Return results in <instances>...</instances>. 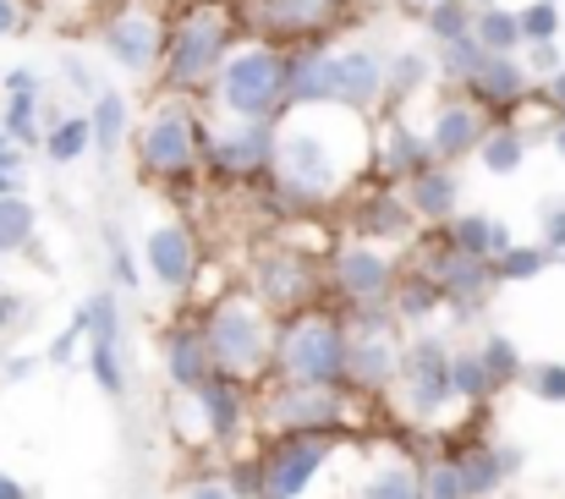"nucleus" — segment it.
I'll use <instances>...</instances> for the list:
<instances>
[{
    "instance_id": "f257e3e1",
    "label": "nucleus",
    "mask_w": 565,
    "mask_h": 499,
    "mask_svg": "<svg viewBox=\"0 0 565 499\" xmlns=\"http://www.w3.org/2000/svg\"><path fill=\"white\" fill-rule=\"evenodd\" d=\"M203 340H209L220 373H231V379H258V373L275 362L280 330L269 325V308H264L258 297H225V302L209 314Z\"/></svg>"
},
{
    "instance_id": "f03ea898",
    "label": "nucleus",
    "mask_w": 565,
    "mask_h": 499,
    "mask_svg": "<svg viewBox=\"0 0 565 499\" xmlns=\"http://www.w3.org/2000/svg\"><path fill=\"white\" fill-rule=\"evenodd\" d=\"M275 368L291 384H335L341 390V379L352 368V335L324 314L286 319L280 340H275Z\"/></svg>"
},
{
    "instance_id": "7ed1b4c3",
    "label": "nucleus",
    "mask_w": 565,
    "mask_h": 499,
    "mask_svg": "<svg viewBox=\"0 0 565 499\" xmlns=\"http://www.w3.org/2000/svg\"><path fill=\"white\" fill-rule=\"evenodd\" d=\"M214 94L236 121H269L286 105V55L269 44L236 50L225 61V72L214 77Z\"/></svg>"
},
{
    "instance_id": "20e7f679",
    "label": "nucleus",
    "mask_w": 565,
    "mask_h": 499,
    "mask_svg": "<svg viewBox=\"0 0 565 499\" xmlns=\"http://www.w3.org/2000/svg\"><path fill=\"white\" fill-rule=\"evenodd\" d=\"M275 166H280V187L297 192V198H330L347 181V160L335 155V138L319 121L313 127L308 121L302 127H286Z\"/></svg>"
},
{
    "instance_id": "39448f33",
    "label": "nucleus",
    "mask_w": 565,
    "mask_h": 499,
    "mask_svg": "<svg viewBox=\"0 0 565 499\" xmlns=\"http://www.w3.org/2000/svg\"><path fill=\"white\" fill-rule=\"evenodd\" d=\"M231 61V22L220 11H192L188 22L177 28L171 50H166V72L177 88H203L225 72Z\"/></svg>"
},
{
    "instance_id": "423d86ee",
    "label": "nucleus",
    "mask_w": 565,
    "mask_h": 499,
    "mask_svg": "<svg viewBox=\"0 0 565 499\" xmlns=\"http://www.w3.org/2000/svg\"><path fill=\"white\" fill-rule=\"evenodd\" d=\"M198 144H203V132H198V116L188 105H160L138 132V166L160 181H182V176H192Z\"/></svg>"
},
{
    "instance_id": "0eeeda50",
    "label": "nucleus",
    "mask_w": 565,
    "mask_h": 499,
    "mask_svg": "<svg viewBox=\"0 0 565 499\" xmlns=\"http://www.w3.org/2000/svg\"><path fill=\"white\" fill-rule=\"evenodd\" d=\"M450 346L439 335H417L412 346H401V395L412 417H439L456 401V379H450Z\"/></svg>"
},
{
    "instance_id": "6e6552de",
    "label": "nucleus",
    "mask_w": 565,
    "mask_h": 499,
    "mask_svg": "<svg viewBox=\"0 0 565 499\" xmlns=\"http://www.w3.org/2000/svg\"><path fill=\"white\" fill-rule=\"evenodd\" d=\"M335 450L341 445L330 434H280L264 456V499H302L335 461Z\"/></svg>"
},
{
    "instance_id": "1a4fd4ad",
    "label": "nucleus",
    "mask_w": 565,
    "mask_h": 499,
    "mask_svg": "<svg viewBox=\"0 0 565 499\" xmlns=\"http://www.w3.org/2000/svg\"><path fill=\"white\" fill-rule=\"evenodd\" d=\"M417 269L445 291V302L456 308V319H472V308L489 297V286H500L494 258H472V253H461L450 236H439V242L417 258Z\"/></svg>"
},
{
    "instance_id": "9d476101",
    "label": "nucleus",
    "mask_w": 565,
    "mask_h": 499,
    "mask_svg": "<svg viewBox=\"0 0 565 499\" xmlns=\"http://www.w3.org/2000/svg\"><path fill=\"white\" fill-rule=\"evenodd\" d=\"M347 417V401L335 384H280L264 395V428L275 434H335Z\"/></svg>"
},
{
    "instance_id": "9b49d317",
    "label": "nucleus",
    "mask_w": 565,
    "mask_h": 499,
    "mask_svg": "<svg viewBox=\"0 0 565 499\" xmlns=\"http://www.w3.org/2000/svg\"><path fill=\"white\" fill-rule=\"evenodd\" d=\"M253 297L269 308V314H297V308H308V297L319 291V269L308 264V258H297V253H264L258 264H253Z\"/></svg>"
},
{
    "instance_id": "f8f14e48",
    "label": "nucleus",
    "mask_w": 565,
    "mask_h": 499,
    "mask_svg": "<svg viewBox=\"0 0 565 499\" xmlns=\"http://www.w3.org/2000/svg\"><path fill=\"white\" fill-rule=\"evenodd\" d=\"M275 155H280V132H275V121H236L231 132H220V138H209V160L220 176H264V170L275 166Z\"/></svg>"
},
{
    "instance_id": "ddd939ff",
    "label": "nucleus",
    "mask_w": 565,
    "mask_h": 499,
    "mask_svg": "<svg viewBox=\"0 0 565 499\" xmlns=\"http://www.w3.org/2000/svg\"><path fill=\"white\" fill-rule=\"evenodd\" d=\"M335 286L358 302V308H379L390 291H395V258L374 247L369 236L363 242H347L335 253Z\"/></svg>"
},
{
    "instance_id": "4468645a",
    "label": "nucleus",
    "mask_w": 565,
    "mask_h": 499,
    "mask_svg": "<svg viewBox=\"0 0 565 499\" xmlns=\"http://www.w3.org/2000/svg\"><path fill=\"white\" fill-rule=\"evenodd\" d=\"M166 33H160V22L149 17V11H121L110 28H105V55L121 66V72H132V77H143V72H154L160 61H166Z\"/></svg>"
},
{
    "instance_id": "2eb2a0df",
    "label": "nucleus",
    "mask_w": 565,
    "mask_h": 499,
    "mask_svg": "<svg viewBox=\"0 0 565 499\" xmlns=\"http://www.w3.org/2000/svg\"><path fill=\"white\" fill-rule=\"evenodd\" d=\"M143 264H149V275L160 280V286H171V291H188L192 280H198V242H192L188 225H154L149 236H143Z\"/></svg>"
},
{
    "instance_id": "dca6fc26",
    "label": "nucleus",
    "mask_w": 565,
    "mask_h": 499,
    "mask_svg": "<svg viewBox=\"0 0 565 499\" xmlns=\"http://www.w3.org/2000/svg\"><path fill=\"white\" fill-rule=\"evenodd\" d=\"M390 94V61L379 50H341L335 55V99L347 110H374Z\"/></svg>"
},
{
    "instance_id": "f3484780",
    "label": "nucleus",
    "mask_w": 565,
    "mask_h": 499,
    "mask_svg": "<svg viewBox=\"0 0 565 499\" xmlns=\"http://www.w3.org/2000/svg\"><path fill=\"white\" fill-rule=\"evenodd\" d=\"M467 94H472L478 105H489V110H516V105L533 94V72H527L516 55H489V61L478 66V77L467 83Z\"/></svg>"
},
{
    "instance_id": "a211bd4d",
    "label": "nucleus",
    "mask_w": 565,
    "mask_h": 499,
    "mask_svg": "<svg viewBox=\"0 0 565 499\" xmlns=\"http://www.w3.org/2000/svg\"><path fill=\"white\" fill-rule=\"evenodd\" d=\"M483 138H489L483 110H478V105H467V99L439 105V116H434V127H428L434 155H439V160H450V166H456L461 155H478V149H483Z\"/></svg>"
},
{
    "instance_id": "6ab92c4d",
    "label": "nucleus",
    "mask_w": 565,
    "mask_h": 499,
    "mask_svg": "<svg viewBox=\"0 0 565 499\" xmlns=\"http://www.w3.org/2000/svg\"><path fill=\"white\" fill-rule=\"evenodd\" d=\"M286 99L291 105H341L335 99V55H324V50L286 55Z\"/></svg>"
},
{
    "instance_id": "aec40b11",
    "label": "nucleus",
    "mask_w": 565,
    "mask_h": 499,
    "mask_svg": "<svg viewBox=\"0 0 565 499\" xmlns=\"http://www.w3.org/2000/svg\"><path fill=\"white\" fill-rule=\"evenodd\" d=\"M192 401L203 406V423H209V439H214V445H225V439L242 428V406H247V401H242V379H231V373L214 368V373L192 390Z\"/></svg>"
},
{
    "instance_id": "412c9836",
    "label": "nucleus",
    "mask_w": 565,
    "mask_h": 499,
    "mask_svg": "<svg viewBox=\"0 0 565 499\" xmlns=\"http://www.w3.org/2000/svg\"><path fill=\"white\" fill-rule=\"evenodd\" d=\"M467 473V495L472 499H494L516 473H522V450L511 445H472L467 456H456Z\"/></svg>"
},
{
    "instance_id": "4be33fe9",
    "label": "nucleus",
    "mask_w": 565,
    "mask_h": 499,
    "mask_svg": "<svg viewBox=\"0 0 565 499\" xmlns=\"http://www.w3.org/2000/svg\"><path fill=\"white\" fill-rule=\"evenodd\" d=\"M253 17L269 33H319L341 17V0H258Z\"/></svg>"
},
{
    "instance_id": "5701e85b",
    "label": "nucleus",
    "mask_w": 565,
    "mask_h": 499,
    "mask_svg": "<svg viewBox=\"0 0 565 499\" xmlns=\"http://www.w3.org/2000/svg\"><path fill=\"white\" fill-rule=\"evenodd\" d=\"M209 373H214V351H209V340L198 330H177L166 340V379H171L182 395H192Z\"/></svg>"
},
{
    "instance_id": "b1692460",
    "label": "nucleus",
    "mask_w": 565,
    "mask_h": 499,
    "mask_svg": "<svg viewBox=\"0 0 565 499\" xmlns=\"http://www.w3.org/2000/svg\"><path fill=\"white\" fill-rule=\"evenodd\" d=\"M406 203H412L417 220H428V225H450V220H456V176L439 170V166H428L423 176L406 181Z\"/></svg>"
},
{
    "instance_id": "393cba45",
    "label": "nucleus",
    "mask_w": 565,
    "mask_h": 499,
    "mask_svg": "<svg viewBox=\"0 0 565 499\" xmlns=\"http://www.w3.org/2000/svg\"><path fill=\"white\" fill-rule=\"evenodd\" d=\"M6 138H17L22 149L28 144H39V77L28 72V66H17L11 77H6Z\"/></svg>"
},
{
    "instance_id": "a878e982",
    "label": "nucleus",
    "mask_w": 565,
    "mask_h": 499,
    "mask_svg": "<svg viewBox=\"0 0 565 499\" xmlns=\"http://www.w3.org/2000/svg\"><path fill=\"white\" fill-rule=\"evenodd\" d=\"M445 236H450L461 253H472V258H500V253L516 247L511 231H505V220H489V214H456V220L445 225Z\"/></svg>"
},
{
    "instance_id": "bb28decb",
    "label": "nucleus",
    "mask_w": 565,
    "mask_h": 499,
    "mask_svg": "<svg viewBox=\"0 0 565 499\" xmlns=\"http://www.w3.org/2000/svg\"><path fill=\"white\" fill-rule=\"evenodd\" d=\"M434 160H439V155H434L428 138H417L412 127H390V138H384V176L412 181V176H423Z\"/></svg>"
},
{
    "instance_id": "cd10ccee",
    "label": "nucleus",
    "mask_w": 565,
    "mask_h": 499,
    "mask_svg": "<svg viewBox=\"0 0 565 499\" xmlns=\"http://www.w3.org/2000/svg\"><path fill=\"white\" fill-rule=\"evenodd\" d=\"M412 220H417V214H412V203H406V198H395V192H374V198L358 209V236H395V242H401V236L412 231Z\"/></svg>"
},
{
    "instance_id": "c85d7f7f",
    "label": "nucleus",
    "mask_w": 565,
    "mask_h": 499,
    "mask_svg": "<svg viewBox=\"0 0 565 499\" xmlns=\"http://www.w3.org/2000/svg\"><path fill=\"white\" fill-rule=\"evenodd\" d=\"M352 499H423V473L390 456V461H379L374 473H363Z\"/></svg>"
},
{
    "instance_id": "c756f323",
    "label": "nucleus",
    "mask_w": 565,
    "mask_h": 499,
    "mask_svg": "<svg viewBox=\"0 0 565 499\" xmlns=\"http://www.w3.org/2000/svg\"><path fill=\"white\" fill-rule=\"evenodd\" d=\"M472 39H478L489 55H516V50L527 44V33H522V11L483 6V11H478V28H472Z\"/></svg>"
},
{
    "instance_id": "7c9ffc66",
    "label": "nucleus",
    "mask_w": 565,
    "mask_h": 499,
    "mask_svg": "<svg viewBox=\"0 0 565 499\" xmlns=\"http://www.w3.org/2000/svg\"><path fill=\"white\" fill-rule=\"evenodd\" d=\"M88 121H94V149H99V155H116V149L127 144V121H132V110H127V99H121V94L99 88V94H94Z\"/></svg>"
},
{
    "instance_id": "2f4dec72",
    "label": "nucleus",
    "mask_w": 565,
    "mask_h": 499,
    "mask_svg": "<svg viewBox=\"0 0 565 499\" xmlns=\"http://www.w3.org/2000/svg\"><path fill=\"white\" fill-rule=\"evenodd\" d=\"M489 61V50L467 33V39H450V44H439V55H434V66H439V77L445 83H456V88H467L472 77H478V66Z\"/></svg>"
},
{
    "instance_id": "473e14b6",
    "label": "nucleus",
    "mask_w": 565,
    "mask_h": 499,
    "mask_svg": "<svg viewBox=\"0 0 565 499\" xmlns=\"http://www.w3.org/2000/svg\"><path fill=\"white\" fill-rule=\"evenodd\" d=\"M94 149V121L88 116H66V121H55L50 132H44V155L55 160V166H72V160H83Z\"/></svg>"
},
{
    "instance_id": "72a5a7b5",
    "label": "nucleus",
    "mask_w": 565,
    "mask_h": 499,
    "mask_svg": "<svg viewBox=\"0 0 565 499\" xmlns=\"http://www.w3.org/2000/svg\"><path fill=\"white\" fill-rule=\"evenodd\" d=\"M423 28H428V39H434V44L467 39V33L478 28V6H472V0H434V6H428V17H423Z\"/></svg>"
},
{
    "instance_id": "f704fd0d",
    "label": "nucleus",
    "mask_w": 565,
    "mask_h": 499,
    "mask_svg": "<svg viewBox=\"0 0 565 499\" xmlns=\"http://www.w3.org/2000/svg\"><path fill=\"white\" fill-rule=\"evenodd\" d=\"M33 231H39L33 203H28L22 192H6V198H0V258H6V253H22V247L33 242Z\"/></svg>"
},
{
    "instance_id": "c9c22d12",
    "label": "nucleus",
    "mask_w": 565,
    "mask_h": 499,
    "mask_svg": "<svg viewBox=\"0 0 565 499\" xmlns=\"http://www.w3.org/2000/svg\"><path fill=\"white\" fill-rule=\"evenodd\" d=\"M478 160H483V170H494V176H516L522 160H527V138H522L516 127H489Z\"/></svg>"
},
{
    "instance_id": "e433bc0d",
    "label": "nucleus",
    "mask_w": 565,
    "mask_h": 499,
    "mask_svg": "<svg viewBox=\"0 0 565 499\" xmlns=\"http://www.w3.org/2000/svg\"><path fill=\"white\" fill-rule=\"evenodd\" d=\"M450 379H456V401H489L500 384L483 362V351H456L450 357Z\"/></svg>"
},
{
    "instance_id": "4c0bfd02",
    "label": "nucleus",
    "mask_w": 565,
    "mask_h": 499,
    "mask_svg": "<svg viewBox=\"0 0 565 499\" xmlns=\"http://www.w3.org/2000/svg\"><path fill=\"white\" fill-rule=\"evenodd\" d=\"M550 264H555V253H550L544 242H533V247H522V242H516L511 253H500V258H494V275H500V280H539Z\"/></svg>"
},
{
    "instance_id": "58836bf2",
    "label": "nucleus",
    "mask_w": 565,
    "mask_h": 499,
    "mask_svg": "<svg viewBox=\"0 0 565 499\" xmlns=\"http://www.w3.org/2000/svg\"><path fill=\"white\" fill-rule=\"evenodd\" d=\"M423 499H472L467 495V473L456 456H439L423 467Z\"/></svg>"
},
{
    "instance_id": "ea45409f",
    "label": "nucleus",
    "mask_w": 565,
    "mask_h": 499,
    "mask_svg": "<svg viewBox=\"0 0 565 499\" xmlns=\"http://www.w3.org/2000/svg\"><path fill=\"white\" fill-rule=\"evenodd\" d=\"M88 373L99 379L105 395H121V390H127V373H121V340H88Z\"/></svg>"
},
{
    "instance_id": "a19ab883",
    "label": "nucleus",
    "mask_w": 565,
    "mask_h": 499,
    "mask_svg": "<svg viewBox=\"0 0 565 499\" xmlns=\"http://www.w3.org/2000/svg\"><path fill=\"white\" fill-rule=\"evenodd\" d=\"M428 72H434V61L423 50H395L390 55V94H417L428 83Z\"/></svg>"
},
{
    "instance_id": "79ce46f5",
    "label": "nucleus",
    "mask_w": 565,
    "mask_h": 499,
    "mask_svg": "<svg viewBox=\"0 0 565 499\" xmlns=\"http://www.w3.org/2000/svg\"><path fill=\"white\" fill-rule=\"evenodd\" d=\"M439 302H445V291H439L423 269H412V275H406V286H401V302H395V308H401V319H428Z\"/></svg>"
},
{
    "instance_id": "37998d69",
    "label": "nucleus",
    "mask_w": 565,
    "mask_h": 499,
    "mask_svg": "<svg viewBox=\"0 0 565 499\" xmlns=\"http://www.w3.org/2000/svg\"><path fill=\"white\" fill-rule=\"evenodd\" d=\"M483 362H489L494 384L527 379V362H522V351H516V340H511V335H489V340H483Z\"/></svg>"
},
{
    "instance_id": "c03bdc74",
    "label": "nucleus",
    "mask_w": 565,
    "mask_h": 499,
    "mask_svg": "<svg viewBox=\"0 0 565 499\" xmlns=\"http://www.w3.org/2000/svg\"><path fill=\"white\" fill-rule=\"evenodd\" d=\"M522 33H527V44L561 39V0H533V6H522Z\"/></svg>"
},
{
    "instance_id": "a18cd8bd",
    "label": "nucleus",
    "mask_w": 565,
    "mask_h": 499,
    "mask_svg": "<svg viewBox=\"0 0 565 499\" xmlns=\"http://www.w3.org/2000/svg\"><path fill=\"white\" fill-rule=\"evenodd\" d=\"M527 390H533L539 401H550V406H565V362H539V368H527Z\"/></svg>"
},
{
    "instance_id": "49530a36",
    "label": "nucleus",
    "mask_w": 565,
    "mask_h": 499,
    "mask_svg": "<svg viewBox=\"0 0 565 499\" xmlns=\"http://www.w3.org/2000/svg\"><path fill=\"white\" fill-rule=\"evenodd\" d=\"M539 225H544V247H550L555 264H561V253H565V198H550V203L539 209Z\"/></svg>"
},
{
    "instance_id": "de8ad7c7",
    "label": "nucleus",
    "mask_w": 565,
    "mask_h": 499,
    "mask_svg": "<svg viewBox=\"0 0 565 499\" xmlns=\"http://www.w3.org/2000/svg\"><path fill=\"white\" fill-rule=\"evenodd\" d=\"M527 72H533V77H555V72H565L561 39H550V44H527Z\"/></svg>"
},
{
    "instance_id": "09e8293b",
    "label": "nucleus",
    "mask_w": 565,
    "mask_h": 499,
    "mask_svg": "<svg viewBox=\"0 0 565 499\" xmlns=\"http://www.w3.org/2000/svg\"><path fill=\"white\" fill-rule=\"evenodd\" d=\"M116 280H121V286H138V280H143L138 264H132V247H127L121 236H116Z\"/></svg>"
},
{
    "instance_id": "8fccbe9b",
    "label": "nucleus",
    "mask_w": 565,
    "mask_h": 499,
    "mask_svg": "<svg viewBox=\"0 0 565 499\" xmlns=\"http://www.w3.org/2000/svg\"><path fill=\"white\" fill-rule=\"evenodd\" d=\"M188 499H236V489H231L225 478H198L188 489Z\"/></svg>"
},
{
    "instance_id": "3c124183",
    "label": "nucleus",
    "mask_w": 565,
    "mask_h": 499,
    "mask_svg": "<svg viewBox=\"0 0 565 499\" xmlns=\"http://www.w3.org/2000/svg\"><path fill=\"white\" fill-rule=\"evenodd\" d=\"M539 94H544V105H550V110H561V121H565V72L544 77V88H539Z\"/></svg>"
},
{
    "instance_id": "603ef678",
    "label": "nucleus",
    "mask_w": 565,
    "mask_h": 499,
    "mask_svg": "<svg viewBox=\"0 0 565 499\" xmlns=\"http://www.w3.org/2000/svg\"><path fill=\"white\" fill-rule=\"evenodd\" d=\"M22 28V0H0V39H11Z\"/></svg>"
},
{
    "instance_id": "864d4df0",
    "label": "nucleus",
    "mask_w": 565,
    "mask_h": 499,
    "mask_svg": "<svg viewBox=\"0 0 565 499\" xmlns=\"http://www.w3.org/2000/svg\"><path fill=\"white\" fill-rule=\"evenodd\" d=\"M77 340H88V335L77 330V325H72V330L61 335V340H55V346H50V357H55V362H72V351H77Z\"/></svg>"
},
{
    "instance_id": "5fc2aeb1",
    "label": "nucleus",
    "mask_w": 565,
    "mask_h": 499,
    "mask_svg": "<svg viewBox=\"0 0 565 499\" xmlns=\"http://www.w3.org/2000/svg\"><path fill=\"white\" fill-rule=\"evenodd\" d=\"M0 499H28V489H22L11 473H0Z\"/></svg>"
},
{
    "instance_id": "6e6d98bb",
    "label": "nucleus",
    "mask_w": 565,
    "mask_h": 499,
    "mask_svg": "<svg viewBox=\"0 0 565 499\" xmlns=\"http://www.w3.org/2000/svg\"><path fill=\"white\" fill-rule=\"evenodd\" d=\"M550 138H555V155H561V160H565V121H561V127H555V132H550Z\"/></svg>"
},
{
    "instance_id": "4d7b16f0",
    "label": "nucleus",
    "mask_w": 565,
    "mask_h": 499,
    "mask_svg": "<svg viewBox=\"0 0 565 499\" xmlns=\"http://www.w3.org/2000/svg\"><path fill=\"white\" fill-rule=\"evenodd\" d=\"M11 314H17V302L6 297V302H0V325H11Z\"/></svg>"
},
{
    "instance_id": "13d9d810",
    "label": "nucleus",
    "mask_w": 565,
    "mask_h": 499,
    "mask_svg": "<svg viewBox=\"0 0 565 499\" xmlns=\"http://www.w3.org/2000/svg\"><path fill=\"white\" fill-rule=\"evenodd\" d=\"M472 6H478V11H483V6H494V0H472Z\"/></svg>"
},
{
    "instance_id": "bf43d9fd",
    "label": "nucleus",
    "mask_w": 565,
    "mask_h": 499,
    "mask_svg": "<svg viewBox=\"0 0 565 499\" xmlns=\"http://www.w3.org/2000/svg\"><path fill=\"white\" fill-rule=\"evenodd\" d=\"M561 264H565V253H561Z\"/></svg>"
}]
</instances>
